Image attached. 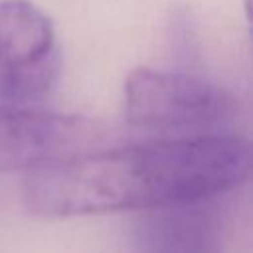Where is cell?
I'll return each mask as SVG.
<instances>
[{
  "label": "cell",
  "mask_w": 253,
  "mask_h": 253,
  "mask_svg": "<svg viewBox=\"0 0 253 253\" xmlns=\"http://www.w3.org/2000/svg\"><path fill=\"white\" fill-rule=\"evenodd\" d=\"M61 67L49 16L30 0H0V103L43 101L57 87Z\"/></svg>",
  "instance_id": "obj_3"
},
{
  "label": "cell",
  "mask_w": 253,
  "mask_h": 253,
  "mask_svg": "<svg viewBox=\"0 0 253 253\" xmlns=\"http://www.w3.org/2000/svg\"><path fill=\"white\" fill-rule=\"evenodd\" d=\"M99 126L79 115L0 103V174L34 170L83 152Z\"/></svg>",
  "instance_id": "obj_4"
},
{
  "label": "cell",
  "mask_w": 253,
  "mask_h": 253,
  "mask_svg": "<svg viewBox=\"0 0 253 253\" xmlns=\"http://www.w3.org/2000/svg\"><path fill=\"white\" fill-rule=\"evenodd\" d=\"M249 170L251 144L233 130L172 136L83 150L34 168L24 180V202L49 217L144 211L211 200L239 186Z\"/></svg>",
  "instance_id": "obj_1"
},
{
  "label": "cell",
  "mask_w": 253,
  "mask_h": 253,
  "mask_svg": "<svg viewBox=\"0 0 253 253\" xmlns=\"http://www.w3.org/2000/svg\"><path fill=\"white\" fill-rule=\"evenodd\" d=\"M210 200L144 210L134 219L138 253H221V225Z\"/></svg>",
  "instance_id": "obj_5"
},
{
  "label": "cell",
  "mask_w": 253,
  "mask_h": 253,
  "mask_svg": "<svg viewBox=\"0 0 253 253\" xmlns=\"http://www.w3.org/2000/svg\"><path fill=\"white\" fill-rule=\"evenodd\" d=\"M123 95L126 121L160 134L231 132L241 117V103L229 89L186 71L136 67L126 75Z\"/></svg>",
  "instance_id": "obj_2"
}]
</instances>
